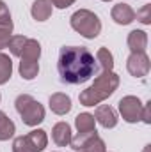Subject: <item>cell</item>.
Returning a JSON list of instances; mask_svg holds the SVG:
<instances>
[{
  "instance_id": "cell-12",
  "label": "cell",
  "mask_w": 151,
  "mask_h": 152,
  "mask_svg": "<svg viewBox=\"0 0 151 152\" xmlns=\"http://www.w3.org/2000/svg\"><path fill=\"white\" fill-rule=\"evenodd\" d=\"M126 42L132 53H142L148 48V34L144 30H132L128 34Z\"/></svg>"
},
{
  "instance_id": "cell-25",
  "label": "cell",
  "mask_w": 151,
  "mask_h": 152,
  "mask_svg": "<svg viewBox=\"0 0 151 152\" xmlns=\"http://www.w3.org/2000/svg\"><path fill=\"white\" fill-rule=\"evenodd\" d=\"M141 120L144 124H151V101L142 106V117H141Z\"/></svg>"
},
{
  "instance_id": "cell-21",
  "label": "cell",
  "mask_w": 151,
  "mask_h": 152,
  "mask_svg": "<svg viewBox=\"0 0 151 152\" xmlns=\"http://www.w3.org/2000/svg\"><path fill=\"white\" fill-rule=\"evenodd\" d=\"M25 42H27V37H25V36H11L7 48H9V51H11L14 57H20L21 51H23Z\"/></svg>"
},
{
  "instance_id": "cell-29",
  "label": "cell",
  "mask_w": 151,
  "mask_h": 152,
  "mask_svg": "<svg viewBox=\"0 0 151 152\" xmlns=\"http://www.w3.org/2000/svg\"><path fill=\"white\" fill-rule=\"evenodd\" d=\"M0 101H2V96H0Z\"/></svg>"
},
{
  "instance_id": "cell-20",
  "label": "cell",
  "mask_w": 151,
  "mask_h": 152,
  "mask_svg": "<svg viewBox=\"0 0 151 152\" xmlns=\"http://www.w3.org/2000/svg\"><path fill=\"white\" fill-rule=\"evenodd\" d=\"M39 73V62H21L20 60V75L23 80L30 81L34 80Z\"/></svg>"
},
{
  "instance_id": "cell-6",
  "label": "cell",
  "mask_w": 151,
  "mask_h": 152,
  "mask_svg": "<svg viewBox=\"0 0 151 152\" xmlns=\"http://www.w3.org/2000/svg\"><path fill=\"white\" fill-rule=\"evenodd\" d=\"M117 104H119V113H121L124 122L135 124V122L141 120V117H142V106L144 104L141 103V99L137 96H124V97L119 99Z\"/></svg>"
},
{
  "instance_id": "cell-22",
  "label": "cell",
  "mask_w": 151,
  "mask_h": 152,
  "mask_svg": "<svg viewBox=\"0 0 151 152\" xmlns=\"http://www.w3.org/2000/svg\"><path fill=\"white\" fill-rule=\"evenodd\" d=\"M0 27L2 28H11L13 30V20H11V12L7 9V5L0 0Z\"/></svg>"
},
{
  "instance_id": "cell-4",
  "label": "cell",
  "mask_w": 151,
  "mask_h": 152,
  "mask_svg": "<svg viewBox=\"0 0 151 152\" xmlns=\"http://www.w3.org/2000/svg\"><path fill=\"white\" fill-rule=\"evenodd\" d=\"M14 108L20 113L25 126L36 127L44 120V106L29 94H20L14 101Z\"/></svg>"
},
{
  "instance_id": "cell-28",
  "label": "cell",
  "mask_w": 151,
  "mask_h": 152,
  "mask_svg": "<svg viewBox=\"0 0 151 152\" xmlns=\"http://www.w3.org/2000/svg\"><path fill=\"white\" fill-rule=\"evenodd\" d=\"M76 152H85V151H76Z\"/></svg>"
},
{
  "instance_id": "cell-14",
  "label": "cell",
  "mask_w": 151,
  "mask_h": 152,
  "mask_svg": "<svg viewBox=\"0 0 151 152\" xmlns=\"http://www.w3.org/2000/svg\"><path fill=\"white\" fill-rule=\"evenodd\" d=\"M39 57H41V44L36 39H27L23 51L20 55L21 62H39Z\"/></svg>"
},
{
  "instance_id": "cell-11",
  "label": "cell",
  "mask_w": 151,
  "mask_h": 152,
  "mask_svg": "<svg viewBox=\"0 0 151 152\" xmlns=\"http://www.w3.org/2000/svg\"><path fill=\"white\" fill-rule=\"evenodd\" d=\"M50 110L55 115H66L70 110H71V97L62 94V92H55L50 96Z\"/></svg>"
},
{
  "instance_id": "cell-8",
  "label": "cell",
  "mask_w": 151,
  "mask_h": 152,
  "mask_svg": "<svg viewBox=\"0 0 151 152\" xmlns=\"http://www.w3.org/2000/svg\"><path fill=\"white\" fill-rule=\"evenodd\" d=\"M94 120L100 122L105 129H112V127L117 126V113H115V110H114L112 106L101 104L94 112Z\"/></svg>"
},
{
  "instance_id": "cell-19",
  "label": "cell",
  "mask_w": 151,
  "mask_h": 152,
  "mask_svg": "<svg viewBox=\"0 0 151 152\" xmlns=\"http://www.w3.org/2000/svg\"><path fill=\"white\" fill-rule=\"evenodd\" d=\"M98 136V131L94 129V131H85V133H78L76 136H73L71 138V142H70V145H71V149L73 151H80L84 145H87L93 138H96Z\"/></svg>"
},
{
  "instance_id": "cell-15",
  "label": "cell",
  "mask_w": 151,
  "mask_h": 152,
  "mask_svg": "<svg viewBox=\"0 0 151 152\" xmlns=\"http://www.w3.org/2000/svg\"><path fill=\"white\" fill-rule=\"evenodd\" d=\"M14 133H16V126H14V122H13L7 115L0 110V142H5V140L13 138Z\"/></svg>"
},
{
  "instance_id": "cell-23",
  "label": "cell",
  "mask_w": 151,
  "mask_h": 152,
  "mask_svg": "<svg viewBox=\"0 0 151 152\" xmlns=\"http://www.w3.org/2000/svg\"><path fill=\"white\" fill-rule=\"evenodd\" d=\"M135 18H137L142 25H151V5L150 4H144V5L135 12Z\"/></svg>"
},
{
  "instance_id": "cell-3",
  "label": "cell",
  "mask_w": 151,
  "mask_h": 152,
  "mask_svg": "<svg viewBox=\"0 0 151 152\" xmlns=\"http://www.w3.org/2000/svg\"><path fill=\"white\" fill-rule=\"evenodd\" d=\"M70 25L71 28L78 32L82 37L85 39H94L100 36L101 32V20L98 18V14H94L89 9H78L71 14L70 18Z\"/></svg>"
},
{
  "instance_id": "cell-13",
  "label": "cell",
  "mask_w": 151,
  "mask_h": 152,
  "mask_svg": "<svg viewBox=\"0 0 151 152\" xmlns=\"http://www.w3.org/2000/svg\"><path fill=\"white\" fill-rule=\"evenodd\" d=\"M53 5L50 0H34L32 7H30V14L36 21H46L52 16Z\"/></svg>"
},
{
  "instance_id": "cell-27",
  "label": "cell",
  "mask_w": 151,
  "mask_h": 152,
  "mask_svg": "<svg viewBox=\"0 0 151 152\" xmlns=\"http://www.w3.org/2000/svg\"><path fill=\"white\" fill-rule=\"evenodd\" d=\"M101 2H110V0H101Z\"/></svg>"
},
{
  "instance_id": "cell-1",
  "label": "cell",
  "mask_w": 151,
  "mask_h": 152,
  "mask_svg": "<svg viewBox=\"0 0 151 152\" xmlns=\"http://www.w3.org/2000/svg\"><path fill=\"white\" fill-rule=\"evenodd\" d=\"M57 71L62 83L80 85L96 73V58L85 46H62L59 51Z\"/></svg>"
},
{
  "instance_id": "cell-26",
  "label": "cell",
  "mask_w": 151,
  "mask_h": 152,
  "mask_svg": "<svg viewBox=\"0 0 151 152\" xmlns=\"http://www.w3.org/2000/svg\"><path fill=\"white\" fill-rule=\"evenodd\" d=\"M50 2H52V5H55L57 9H66V7L73 5L76 0H50Z\"/></svg>"
},
{
  "instance_id": "cell-17",
  "label": "cell",
  "mask_w": 151,
  "mask_h": 152,
  "mask_svg": "<svg viewBox=\"0 0 151 152\" xmlns=\"http://www.w3.org/2000/svg\"><path fill=\"white\" fill-rule=\"evenodd\" d=\"M96 62L100 64L101 71H112L114 67V55L109 48H100L96 51Z\"/></svg>"
},
{
  "instance_id": "cell-16",
  "label": "cell",
  "mask_w": 151,
  "mask_h": 152,
  "mask_svg": "<svg viewBox=\"0 0 151 152\" xmlns=\"http://www.w3.org/2000/svg\"><path fill=\"white\" fill-rule=\"evenodd\" d=\"M75 126L78 129V133H85V131H94L96 129V120H94V115L93 113H78L75 118Z\"/></svg>"
},
{
  "instance_id": "cell-18",
  "label": "cell",
  "mask_w": 151,
  "mask_h": 152,
  "mask_svg": "<svg viewBox=\"0 0 151 152\" xmlns=\"http://www.w3.org/2000/svg\"><path fill=\"white\" fill-rule=\"evenodd\" d=\"M13 76V60L9 55L0 53V85H5Z\"/></svg>"
},
{
  "instance_id": "cell-10",
  "label": "cell",
  "mask_w": 151,
  "mask_h": 152,
  "mask_svg": "<svg viewBox=\"0 0 151 152\" xmlns=\"http://www.w3.org/2000/svg\"><path fill=\"white\" fill-rule=\"evenodd\" d=\"M73 134H71V126L68 122H57L52 127V140L59 145V147H68L71 142Z\"/></svg>"
},
{
  "instance_id": "cell-7",
  "label": "cell",
  "mask_w": 151,
  "mask_h": 152,
  "mask_svg": "<svg viewBox=\"0 0 151 152\" xmlns=\"http://www.w3.org/2000/svg\"><path fill=\"white\" fill-rule=\"evenodd\" d=\"M126 69L133 78H144L148 76L151 69L150 57L146 55V51L142 53H130V57L126 58Z\"/></svg>"
},
{
  "instance_id": "cell-5",
  "label": "cell",
  "mask_w": 151,
  "mask_h": 152,
  "mask_svg": "<svg viewBox=\"0 0 151 152\" xmlns=\"http://www.w3.org/2000/svg\"><path fill=\"white\" fill-rule=\"evenodd\" d=\"M48 145L46 131L32 129L25 136H18L13 142V152H43Z\"/></svg>"
},
{
  "instance_id": "cell-2",
  "label": "cell",
  "mask_w": 151,
  "mask_h": 152,
  "mask_svg": "<svg viewBox=\"0 0 151 152\" xmlns=\"http://www.w3.org/2000/svg\"><path fill=\"white\" fill-rule=\"evenodd\" d=\"M119 87V76L114 71H101V75L96 76L94 83L80 92L78 101L82 106H94L109 99Z\"/></svg>"
},
{
  "instance_id": "cell-24",
  "label": "cell",
  "mask_w": 151,
  "mask_h": 152,
  "mask_svg": "<svg viewBox=\"0 0 151 152\" xmlns=\"http://www.w3.org/2000/svg\"><path fill=\"white\" fill-rule=\"evenodd\" d=\"M11 28H2L0 27V50H4V48H7V44H9V39H11Z\"/></svg>"
},
{
  "instance_id": "cell-9",
  "label": "cell",
  "mask_w": 151,
  "mask_h": 152,
  "mask_svg": "<svg viewBox=\"0 0 151 152\" xmlns=\"http://www.w3.org/2000/svg\"><path fill=\"white\" fill-rule=\"evenodd\" d=\"M110 16L117 25H130L135 20V11L132 9V5L128 4H115L110 11Z\"/></svg>"
}]
</instances>
